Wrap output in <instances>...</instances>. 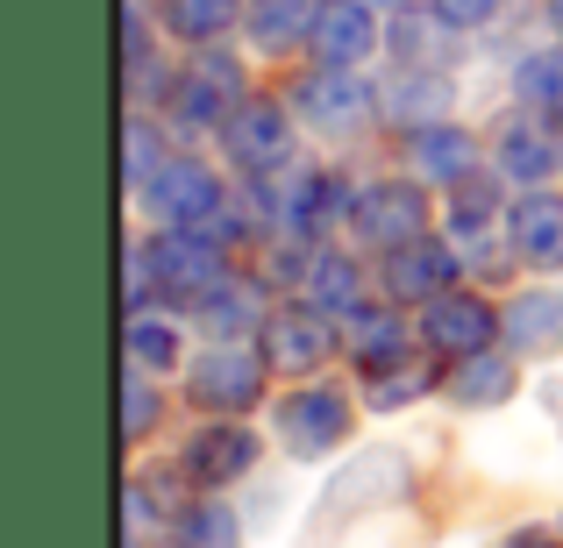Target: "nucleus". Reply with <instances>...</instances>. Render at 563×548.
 <instances>
[{
  "label": "nucleus",
  "mask_w": 563,
  "mask_h": 548,
  "mask_svg": "<svg viewBox=\"0 0 563 548\" xmlns=\"http://www.w3.org/2000/svg\"><path fill=\"white\" fill-rule=\"evenodd\" d=\"M364 100H372V93H364V86L357 79H335V71H321V79H307L300 86V108L307 114H314V122L321 128H335V122H364Z\"/></svg>",
  "instance_id": "obj_11"
},
{
  "label": "nucleus",
  "mask_w": 563,
  "mask_h": 548,
  "mask_svg": "<svg viewBox=\"0 0 563 548\" xmlns=\"http://www.w3.org/2000/svg\"><path fill=\"white\" fill-rule=\"evenodd\" d=\"M507 235H514V249H521L528 264H563V200H550V192H528L521 206L507 214Z\"/></svg>",
  "instance_id": "obj_4"
},
{
  "label": "nucleus",
  "mask_w": 563,
  "mask_h": 548,
  "mask_svg": "<svg viewBox=\"0 0 563 548\" xmlns=\"http://www.w3.org/2000/svg\"><path fill=\"white\" fill-rule=\"evenodd\" d=\"M421 165H428V171H464V165H471L464 136H450V128H428V136H421Z\"/></svg>",
  "instance_id": "obj_23"
},
{
  "label": "nucleus",
  "mask_w": 563,
  "mask_h": 548,
  "mask_svg": "<svg viewBox=\"0 0 563 548\" xmlns=\"http://www.w3.org/2000/svg\"><path fill=\"white\" fill-rule=\"evenodd\" d=\"M493 8H499V0H442V14H450L456 29H464V22H485Z\"/></svg>",
  "instance_id": "obj_26"
},
{
  "label": "nucleus",
  "mask_w": 563,
  "mask_h": 548,
  "mask_svg": "<svg viewBox=\"0 0 563 548\" xmlns=\"http://www.w3.org/2000/svg\"><path fill=\"white\" fill-rule=\"evenodd\" d=\"M499 150H507V171H521V179H542V171L556 165V143H542L536 128H514Z\"/></svg>",
  "instance_id": "obj_19"
},
{
  "label": "nucleus",
  "mask_w": 563,
  "mask_h": 548,
  "mask_svg": "<svg viewBox=\"0 0 563 548\" xmlns=\"http://www.w3.org/2000/svg\"><path fill=\"white\" fill-rule=\"evenodd\" d=\"M357 228L372 235V243L407 249L413 235H421V200H413L407 186H372V192L357 200Z\"/></svg>",
  "instance_id": "obj_5"
},
{
  "label": "nucleus",
  "mask_w": 563,
  "mask_h": 548,
  "mask_svg": "<svg viewBox=\"0 0 563 548\" xmlns=\"http://www.w3.org/2000/svg\"><path fill=\"white\" fill-rule=\"evenodd\" d=\"M229 14H235V0H165V22L179 29V36H192V43L221 36V29H229Z\"/></svg>",
  "instance_id": "obj_16"
},
{
  "label": "nucleus",
  "mask_w": 563,
  "mask_h": 548,
  "mask_svg": "<svg viewBox=\"0 0 563 548\" xmlns=\"http://www.w3.org/2000/svg\"><path fill=\"white\" fill-rule=\"evenodd\" d=\"M129 357H136V364H157V370H165L172 357H179V343H172V335L157 328V321H136V328H129Z\"/></svg>",
  "instance_id": "obj_22"
},
{
  "label": "nucleus",
  "mask_w": 563,
  "mask_h": 548,
  "mask_svg": "<svg viewBox=\"0 0 563 548\" xmlns=\"http://www.w3.org/2000/svg\"><path fill=\"white\" fill-rule=\"evenodd\" d=\"M350 349H357L364 364H378L385 349H399V321L393 314H357L350 321Z\"/></svg>",
  "instance_id": "obj_20"
},
{
  "label": "nucleus",
  "mask_w": 563,
  "mask_h": 548,
  "mask_svg": "<svg viewBox=\"0 0 563 548\" xmlns=\"http://www.w3.org/2000/svg\"><path fill=\"white\" fill-rule=\"evenodd\" d=\"M207 300H214V306H207V321H214L221 335H229V321H235V328H243V321H250V292H243V286H229V292L214 286V292H207Z\"/></svg>",
  "instance_id": "obj_25"
},
{
  "label": "nucleus",
  "mask_w": 563,
  "mask_h": 548,
  "mask_svg": "<svg viewBox=\"0 0 563 548\" xmlns=\"http://www.w3.org/2000/svg\"><path fill=\"white\" fill-rule=\"evenodd\" d=\"M507 328H514V343H528V349L556 343V335H563V300H542V292H536V300H521V306H514V321H507Z\"/></svg>",
  "instance_id": "obj_17"
},
{
  "label": "nucleus",
  "mask_w": 563,
  "mask_h": 548,
  "mask_svg": "<svg viewBox=\"0 0 563 548\" xmlns=\"http://www.w3.org/2000/svg\"><path fill=\"white\" fill-rule=\"evenodd\" d=\"M186 548H235V521L221 506H200L186 521Z\"/></svg>",
  "instance_id": "obj_21"
},
{
  "label": "nucleus",
  "mask_w": 563,
  "mask_h": 548,
  "mask_svg": "<svg viewBox=\"0 0 563 548\" xmlns=\"http://www.w3.org/2000/svg\"><path fill=\"white\" fill-rule=\"evenodd\" d=\"M314 300H321V306H350V300H357V278H350V264H335V257L314 264Z\"/></svg>",
  "instance_id": "obj_24"
},
{
  "label": "nucleus",
  "mask_w": 563,
  "mask_h": 548,
  "mask_svg": "<svg viewBox=\"0 0 563 548\" xmlns=\"http://www.w3.org/2000/svg\"><path fill=\"white\" fill-rule=\"evenodd\" d=\"M314 43H321V57H329V65H350V57L372 51V22H364L357 0H321V14H314Z\"/></svg>",
  "instance_id": "obj_8"
},
{
  "label": "nucleus",
  "mask_w": 563,
  "mask_h": 548,
  "mask_svg": "<svg viewBox=\"0 0 563 548\" xmlns=\"http://www.w3.org/2000/svg\"><path fill=\"white\" fill-rule=\"evenodd\" d=\"M314 14H321L314 0H257V43H272V51H278V43L314 36V29H307Z\"/></svg>",
  "instance_id": "obj_14"
},
{
  "label": "nucleus",
  "mask_w": 563,
  "mask_h": 548,
  "mask_svg": "<svg viewBox=\"0 0 563 548\" xmlns=\"http://www.w3.org/2000/svg\"><path fill=\"white\" fill-rule=\"evenodd\" d=\"M521 93H528V100H542L550 114H563V51L528 57V65H521Z\"/></svg>",
  "instance_id": "obj_18"
},
{
  "label": "nucleus",
  "mask_w": 563,
  "mask_h": 548,
  "mask_svg": "<svg viewBox=\"0 0 563 548\" xmlns=\"http://www.w3.org/2000/svg\"><path fill=\"white\" fill-rule=\"evenodd\" d=\"M343 399L335 392H292L286 406H278V435H286V449L292 456H321V449H335L343 441Z\"/></svg>",
  "instance_id": "obj_1"
},
{
  "label": "nucleus",
  "mask_w": 563,
  "mask_h": 548,
  "mask_svg": "<svg viewBox=\"0 0 563 548\" xmlns=\"http://www.w3.org/2000/svg\"><path fill=\"white\" fill-rule=\"evenodd\" d=\"M157 206H165L179 228H221V192L200 165H165L157 171Z\"/></svg>",
  "instance_id": "obj_3"
},
{
  "label": "nucleus",
  "mask_w": 563,
  "mask_h": 548,
  "mask_svg": "<svg viewBox=\"0 0 563 548\" xmlns=\"http://www.w3.org/2000/svg\"><path fill=\"white\" fill-rule=\"evenodd\" d=\"M321 357H329V328H321V321H307V314L272 321V364H286V370H314Z\"/></svg>",
  "instance_id": "obj_12"
},
{
  "label": "nucleus",
  "mask_w": 563,
  "mask_h": 548,
  "mask_svg": "<svg viewBox=\"0 0 563 548\" xmlns=\"http://www.w3.org/2000/svg\"><path fill=\"white\" fill-rule=\"evenodd\" d=\"M450 271H456L450 249H435V243H407V249L393 257V292H407V300H413V292H435Z\"/></svg>",
  "instance_id": "obj_13"
},
{
  "label": "nucleus",
  "mask_w": 563,
  "mask_h": 548,
  "mask_svg": "<svg viewBox=\"0 0 563 548\" xmlns=\"http://www.w3.org/2000/svg\"><path fill=\"white\" fill-rule=\"evenodd\" d=\"M192 399L200 406H250L257 399V364L235 357V349H214V357L192 370Z\"/></svg>",
  "instance_id": "obj_6"
},
{
  "label": "nucleus",
  "mask_w": 563,
  "mask_h": 548,
  "mask_svg": "<svg viewBox=\"0 0 563 548\" xmlns=\"http://www.w3.org/2000/svg\"><path fill=\"white\" fill-rule=\"evenodd\" d=\"M157 264H165V292H214L221 286V257H214L207 235H179V243H165Z\"/></svg>",
  "instance_id": "obj_9"
},
{
  "label": "nucleus",
  "mask_w": 563,
  "mask_h": 548,
  "mask_svg": "<svg viewBox=\"0 0 563 548\" xmlns=\"http://www.w3.org/2000/svg\"><path fill=\"white\" fill-rule=\"evenodd\" d=\"M485 335H493V314H485L478 300H435V306H428V343H435V349L478 357Z\"/></svg>",
  "instance_id": "obj_7"
},
{
  "label": "nucleus",
  "mask_w": 563,
  "mask_h": 548,
  "mask_svg": "<svg viewBox=\"0 0 563 548\" xmlns=\"http://www.w3.org/2000/svg\"><path fill=\"white\" fill-rule=\"evenodd\" d=\"M507 392H514V364H499V357H471L456 370V399H464V406H493V399H507Z\"/></svg>",
  "instance_id": "obj_15"
},
{
  "label": "nucleus",
  "mask_w": 563,
  "mask_h": 548,
  "mask_svg": "<svg viewBox=\"0 0 563 548\" xmlns=\"http://www.w3.org/2000/svg\"><path fill=\"white\" fill-rule=\"evenodd\" d=\"M556 22H563V0H556Z\"/></svg>",
  "instance_id": "obj_27"
},
{
  "label": "nucleus",
  "mask_w": 563,
  "mask_h": 548,
  "mask_svg": "<svg viewBox=\"0 0 563 548\" xmlns=\"http://www.w3.org/2000/svg\"><path fill=\"white\" fill-rule=\"evenodd\" d=\"M229 150L243 157L250 171H278V165H286V108H272V100H250V108H235Z\"/></svg>",
  "instance_id": "obj_2"
},
{
  "label": "nucleus",
  "mask_w": 563,
  "mask_h": 548,
  "mask_svg": "<svg viewBox=\"0 0 563 548\" xmlns=\"http://www.w3.org/2000/svg\"><path fill=\"white\" fill-rule=\"evenodd\" d=\"M250 456H257V449H250L243 427H214V435H200L186 449V470L200 484H221V478H235V470H250Z\"/></svg>",
  "instance_id": "obj_10"
}]
</instances>
